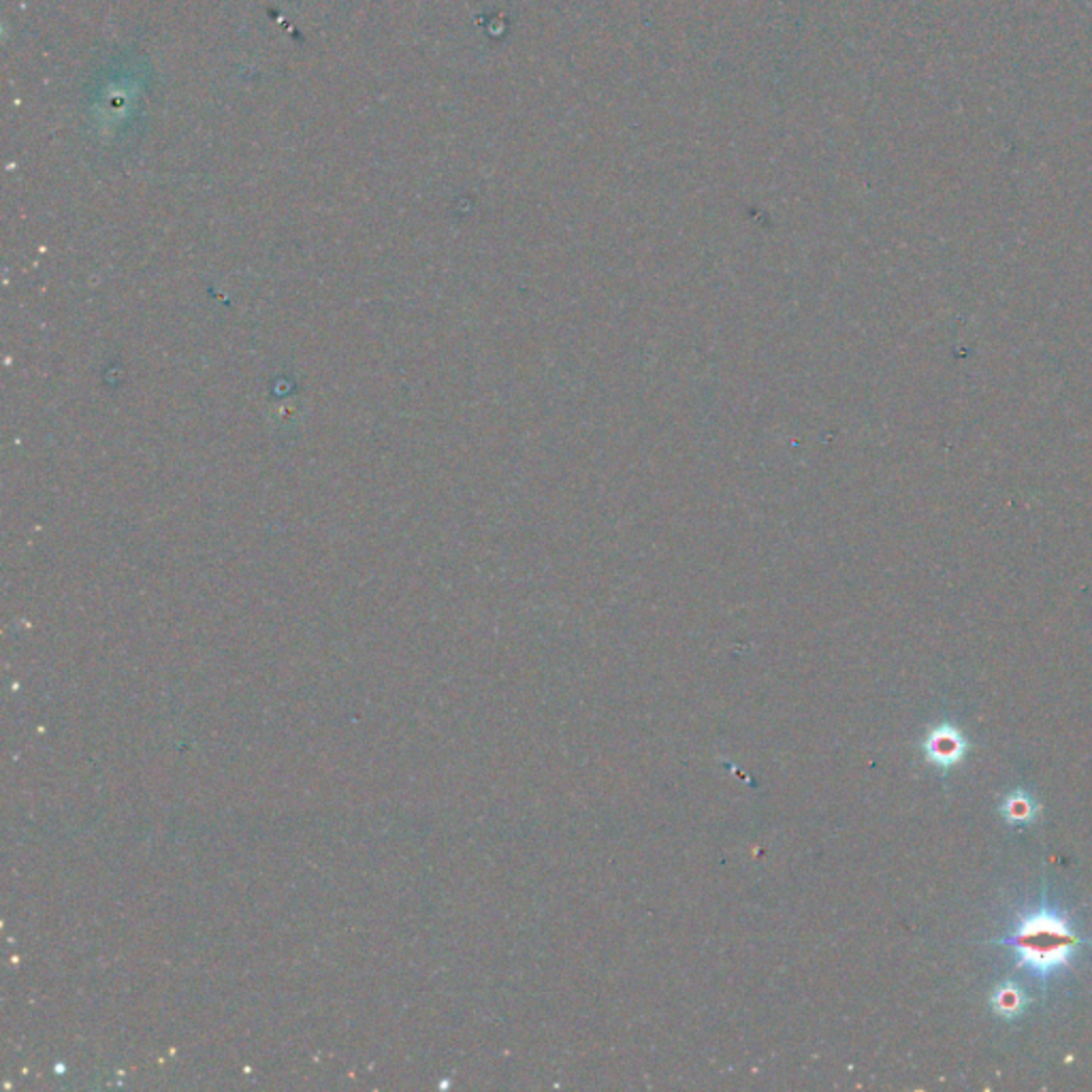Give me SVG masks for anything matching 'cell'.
Segmentation results:
<instances>
[{
	"instance_id": "obj_1",
	"label": "cell",
	"mask_w": 1092,
	"mask_h": 1092,
	"mask_svg": "<svg viewBox=\"0 0 1092 1092\" xmlns=\"http://www.w3.org/2000/svg\"><path fill=\"white\" fill-rule=\"evenodd\" d=\"M1000 943L1016 949L1022 969H1028L1039 979H1048L1071 967L1084 939L1061 912L1041 907L1020 918L1016 928Z\"/></svg>"
},
{
	"instance_id": "obj_2",
	"label": "cell",
	"mask_w": 1092,
	"mask_h": 1092,
	"mask_svg": "<svg viewBox=\"0 0 1092 1092\" xmlns=\"http://www.w3.org/2000/svg\"><path fill=\"white\" fill-rule=\"evenodd\" d=\"M922 749L928 764L941 770H949L965 760L969 751V741L953 723H939L926 735Z\"/></svg>"
},
{
	"instance_id": "obj_3",
	"label": "cell",
	"mask_w": 1092,
	"mask_h": 1092,
	"mask_svg": "<svg viewBox=\"0 0 1092 1092\" xmlns=\"http://www.w3.org/2000/svg\"><path fill=\"white\" fill-rule=\"evenodd\" d=\"M1026 994L1024 990L1014 982H1003L994 988L990 994V1008L996 1016L1003 1020H1016L1022 1016L1026 1008Z\"/></svg>"
},
{
	"instance_id": "obj_4",
	"label": "cell",
	"mask_w": 1092,
	"mask_h": 1092,
	"mask_svg": "<svg viewBox=\"0 0 1092 1092\" xmlns=\"http://www.w3.org/2000/svg\"><path fill=\"white\" fill-rule=\"evenodd\" d=\"M1000 815L1010 826H1028L1039 815V804L1026 790H1014L1000 804Z\"/></svg>"
}]
</instances>
